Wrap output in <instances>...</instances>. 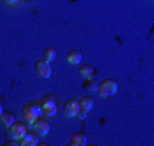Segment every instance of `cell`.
<instances>
[{"instance_id": "6da1fadb", "label": "cell", "mask_w": 154, "mask_h": 146, "mask_svg": "<svg viewBox=\"0 0 154 146\" xmlns=\"http://www.w3.org/2000/svg\"><path fill=\"white\" fill-rule=\"evenodd\" d=\"M20 116L23 119V122L26 123V126L32 127V123L34 122L37 117L41 116V108L38 104L35 102H29V104H25L22 108H20Z\"/></svg>"}, {"instance_id": "7a4b0ae2", "label": "cell", "mask_w": 154, "mask_h": 146, "mask_svg": "<svg viewBox=\"0 0 154 146\" xmlns=\"http://www.w3.org/2000/svg\"><path fill=\"white\" fill-rule=\"evenodd\" d=\"M117 89H119V83L112 78H106V79H104V81L98 82L97 93H98L102 98H106V97H109V96H113L117 92Z\"/></svg>"}, {"instance_id": "3957f363", "label": "cell", "mask_w": 154, "mask_h": 146, "mask_svg": "<svg viewBox=\"0 0 154 146\" xmlns=\"http://www.w3.org/2000/svg\"><path fill=\"white\" fill-rule=\"evenodd\" d=\"M40 108H41V115L44 116H55L57 112V104H56V98L53 96H45L40 101Z\"/></svg>"}, {"instance_id": "277c9868", "label": "cell", "mask_w": 154, "mask_h": 146, "mask_svg": "<svg viewBox=\"0 0 154 146\" xmlns=\"http://www.w3.org/2000/svg\"><path fill=\"white\" fill-rule=\"evenodd\" d=\"M8 132L11 135L12 139L15 141H20L22 137L27 132V126L25 122H17L15 120L11 126H8Z\"/></svg>"}, {"instance_id": "5b68a950", "label": "cell", "mask_w": 154, "mask_h": 146, "mask_svg": "<svg viewBox=\"0 0 154 146\" xmlns=\"http://www.w3.org/2000/svg\"><path fill=\"white\" fill-rule=\"evenodd\" d=\"M30 129H32L35 134H38V137H45V135H48V132H49L51 126L44 117L40 116L32 123V127H30Z\"/></svg>"}, {"instance_id": "8992f818", "label": "cell", "mask_w": 154, "mask_h": 146, "mask_svg": "<svg viewBox=\"0 0 154 146\" xmlns=\"http://www.w3.org/2000/svg\"><path fill=\"white\" fill-rule=\"evenodd\" d=\"M79 111V102L75 98H68L63 105V115L66 117H75Z\"/></svg>"}, {"instance_id": "52a82bcc", "label": "cell", "mask_w": 154, "mask_h": 146, "mask_svg": "<svg viewBox=\"0 0 154 146\" xmlns=\"http://www.w3.org/2000/svg\"><path fill=\"white\" fill-rule=\"evenodd\" d=\"M37 74L41 76V78H49L52 75V67H51V63H48L47 60L44 59H40V60L35 61L34 66Z\"/></svg>"}, {"instance_id": "ba28073f", "label": "cell", "mask_w": 154, "mask_h": 146, "mask_svg": "<svg viewBox=\"0 0 154 146\" xmlns=\"http://www.w3.org/2000/svg\"><path fill=\"white\" fill-rule=\"evenodd\" d=\"M68 145L70 146H85L87 145V137L85 132L82 131H76L71 135L70 141H68Z\"/></svg>"}, {"instance_id": "9c48e42d", "label": "cell", "mask_w": 154, "mask_h": 146, "mask_svg": "<svg viewBox=\"0 0 154 146\" xmlns=\"http://www.w3.org/2000/svg\"><path fill=\"white\" fill-rule=\"evenodd\" d=\"M38 134H35L34 131H27L26 134L22 137V139H20V145L22 146H35L38 145Z\"/></svg>"}, {"instance_id": "30bf717a", "label": "cell", "mask_w": 154, "mask_h": 146, "mask_svg": "<svg viewBox=\"0 0 154 146\" xmlns=\"http://www.w3.org/2000/svg\"><path fill=\"white\" fill-rule=\"evenodd\" d=\"M78 73H79V75L83 76L85 79H91V78H94V75H96V70H94V67L90 64L81 66V67L78 68Z\"/></svg>"}, {"instance_id": "8fae6325", "label": "cell", "mask_w": 154, "mask_h": 146, "mask_svg": "<svg viewBox=\"0 0 154 146\" xmlns=\"http://www.w3.org/2000/svg\"><path fill=\"white\" fill-rule=\"evenodd\" d=\"M67 61L72 66H78L82 61V52L79 49H71L67 53Z\"/></svg>"}, {"instance_id": "7c38bea8", "label": "cell", "mask_w": 154, "mask_h": 146, "mask_svg": "<svg viewBox=\"0 0 154 146\" xmlns=\"http://www.w3.org/2000/svg\"><path fill=\"white\" fill-rule=\"evenodd\" d=\"M78 102H79V108L85 109V111H87V112H90L91 109H93V107H94L93 98H91V97H89V96H83Z\"/></svg>"}, {"instance_id": "4fadbf2b", "label": "cell", "mask_w": 154, "mask_h": 146, "mask_svg": "<svg viewBox=\"0 0 154 146\" xmlns=\"http://www.w3.org/2000/svg\"><path fill=\"white\" fill-rule=\"evenodd\" d=\"M56 56H57V53H56V49H53V48H45L44 52H42V59L44 60H47L48 63H51V61L55 60Z\"/></svg>"}, {"instance_id": "5bb4252c", "label": "cell", "mask_w": 154, "mask_h": 146, "mask_svg": "<svg viewBox=\"0 0 154 146\" xmlns=\"http://www.w3.org/2000/svg\"><path fill=\"white\" fill-rule=\"evenodd\" d=\"M0 120H2L3 124H6V126L8 127L15 122V116L11 113V112H3V113L0 115Z\"/></svg>"}, {"instance_id": "9a60e30c", "label": "cell", "mask_w": 154, "mask_h": 146, "mask_svg": "<svg viewBox=\"0 0 154 146\" xmlns=\"http://www.w3.org/2000/svg\"><path fill=\"white\" fill-rule=\"evenodd\" d=\"M89 89H90L91 92H97V89H98V81L91 78L90 82H89Z\"/></svg>"}, {"instance_id": "2e32d148", "label": "cell", "mask_w": 154, "mask_h": 146, "mask_svg": "<svg viewBox=\"0 0 154 146\" xmlns=\"http://www.w3.org/2000/svg\"><path fill=\"white\" fill-rule=\"evenodd\" d=\"M87 113H89L87 111H85V109H81V108H79V111H78V113H76V116H78L81 120H83V119H86Z\"/></svg>"}, {"instance_id": "e0dca14e", "label": "cell", "mask_w": 154, "mask_h": 146, "mask_svg": "<svg viewBox=\"0 0 154 146\" xmlns=\"http://www.w3.org/2000/svg\"><path fill=\"white\" fill-rule=\"evenodd\" d=\"M7 4H10V6H15V4L19 3V0H4Z\"/></svg>"}, {"instance_id": "ac0fdd59", "label": "cell", "mask_w": 154, "mask_h": 146, "mask_svg": "<svg viewBox=\"0 0 154 146\" xmlns=\"http://www.w3.org/2000/svg\"><path fill=\"white\" fill-rule=\"evenodd\" d=\"M4 112V109H3V104H2V102H0V115L3 113Z\"/></svg>"}, {"instance_id": "d6986e66", "label": "cell", "mask_w": 154, "mask_h": 146, "mask_svg": "<svg viewBox=\"0 0 154 146\" xmlns=\"http://www.w3.org/2000/svg\"><path fill=\"white\" fill-rule=\"evenodd\" d=\"M6 145H17V142H12V141H10V142H7Z\"/></svg>"}]
</instances>
